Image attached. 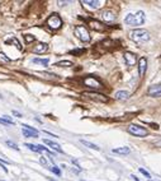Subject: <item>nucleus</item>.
I'll use <instances>...</instances> for the list:
<instances>
[{
	"label": "nucleus",
	"mask_w": 161,
	"mask_h": 181,
	"mask_svg": "<svg viewBox=\"0 0 161 181\" xmlns=\"http://www.w3.org/2000/svg\"><path fill=\"white\" fill-rule=\"evenodd\" d=\"M146 69H147V60L145 58H141L138 61V73L139 76H143L146 73Z\"/></svg>",
	"instance_id": "nucleus-14"
},
{
	"label": "nucleus",
	"mask_w": 161,
	"mask_h": 181,
	"mask_svg": "<svg viewBox=\"0 0 161 181\" xmlns=\"http://www.w3.org/2000/svg\"><path fill=\"white\" fill-rule=\"evenodd\" d=\"M6 145H9V147H12L13 149H15V151H19L18 145H17L15 143H13V142H12V140H6Z\"/></svg>",
	"instance_id": "nucleus-29"
},
{
	"label": "nucleus",
	"mask_w": 161,
	"mask_h": 181,
	"mask_svg": "<svg viewBox=\"0 0 161 181\" xmlns=\"http://www.w3.org/2000/svg\"><path fill=\"white\" fill-rule=\"evenodd\" d=\"M90 27H92L93 29H95V31H104V26L101 24L100 22H98V20H90Z\"/></svg>",
	"instance_id": "nucleus-18"
},
{
	"label": "nucleus",
	"mask_w": 161,
	"mask_h": 181,
	"mask_svg": "<svg viewBox=\"0 0 161 181\" xmlns=\"http://www.w3.org/2000/svg\"><path fill=\"white\" fill-rule=\"evenodd\" d=\"M129 38L136 43H145L150 40V33L146 29H133L129 32Z\"/></svg>",
	"instance_id": "nucleus-1"
},
{
	"label": "nucleus",
	"mask_w": 161,
	"mask_h": 181,
	"mask_svg": "<svg viewBox=\"0 0 161 181\" xmlns=\"http://www.w3.org/2000/svg\"><path fill=\"white\" fill-rule=\"evenodd\" d=\"M115 100H119V101H127L129 98V93L126 92V90H118L115 93Z\"/></svg>",
	"instance_id": "nucleus-17"
},
{
	"label": "nucleus",
	"mask_w": 161,
	"mask_h": 181,
	"mask_svg": "<svg viewBox=\"0 0 161 181\" xmlns=\"http://www.w3.org/2000/svg\"><path fill=\"white\" fill-rule=\"evenodd\" d=\"M1 181H3V180H1Z\"/></svg>",
	"instance_id": "nucleus-38"
},
{
	"label": "nucleus",
	"mask_w": 161,
	"mask_h": 181,
	"mask_svg": "<svg viewBox=\"0 0 161 181\" xmlns=\"http://www.w3.org/2000/svg\"><path fill=\"white\" fill-rule=\"evenodd\" d=\"M28 149H31V151H33V152H46L48 153L50 156H52V153L48 151V149L46 147H42V145H34V144H29V143H26L24 144Z\"/></svg>",
	"instance_id": "nucleus-11"
},
{
	"label": "nucleus",
	"mask_w": 161,
	"mask_h": 181,
	"mask_svg": "<svg viewBox=\"0 0 161 181\" xmlns=\"http://www.w3.org/2000/svg\"><path fill=\"white\" fill-rule=\"evenodd\" d=\"M0 124H3V125H14V121L8 116H3V117H0Z\"/></svg>",
	"instance_id": "nucleus-22"
},
{
	"label": "nucleus",
	"mask_w": 161,
	"mask_h": 181,
	"mask_svg": "<svg viewBox=\"0 0 161 181\" xmlns=\"http://www.w3.org/2000/svg\"><path fill=\"white\" fill-rule=\"evenodd\" d=\"M55 65H56V67H61V68H70V67H72V62L69 61V60H64V61L56 62Z\"/></svg>",
	"instance_id": "nucleus-20"
},
{
	"label": "nucleus",
	"mask_w": 161,
	"mask_h": 181,
	"mask_svg": "<svg viewBox=\"0 0 161 181\" xmlns=\"http://www.w3.org/2000/svg\"><path fill=\"white\" fill-rule=\"evenodd\" d=\"M149 181H152V180H149Z\"/></svg>",
	"instance_id": "nucleus-37"
},
{
	"label": "nucleus",
	"mask_w": 161,
	"mask_h": 181,
	"mask_svg": "<svg viewBox=\"0 0 161 181\" xmlns=\"http://www.w3.org/2000/svg\"><path fill=\"white\" fill-rule=\"evenodd\" d=\"M57 3H58V5H61V6H62V5L67 4V3H69V1H57Z\"/></svg>",
	"instance_id": "nucleus-33"
},
{
	"label": "nucleus",
	"mask_w": 161,
	"mask_h": 181,
	"mask_svg": "<svg viewBox=\"0 0 161 181\" xmlns=\"http://www.w3.org/2000/svg\"><path fill=\"white\" fill-rule=\"evenodd\" d=\"M33 62L34 64H42V65H44V67H47L50 60H48V59H38V58H36V59H33Z\"/></svg>",
	"instance_id": "nucleus-24"
},
{
	"label": "nucleus",
	"mask_w": 161,
	"mask_h": 181,
	"mask_svg": "<svg viewBox=\"0 0 161 181\" xmlns=\"http://www.w3.org/2000/svg\"><path fill=\"white\" fill-rule=\"evenodd\" d=\"M83 95L89 97L90 100L98 101V102H108V97L101 95V93H98V92H84Z\"/></svg>",
	"instance_id": "nucleus-6"
},
{
	"label": "nucleus",
	"mask_w": 161,
	"mask_h": 181,
	"mask_svg": "<svg viewBox=\"0 0 161 181\" xmlns=\"http://www.w3.org/2000/svg\"><path fill=\"white\" fill-rule=\"evenodd\" d=\"M75 36L83 42H89L90 41V34L89 31L86 29V27L84 26H76L75 27Z\"/></svg>",
	"instance_id": "nucleus-4"
},
{
	"label": "nucleus",
	"mask_w": 161,
	"mask_h": 181,
	"mask_svg": "<svg viewBox=\"0 0 161 181\" xmlns=\"http://www.w3.org/2000/svg\"><path fill=\"white\" fill-rule=\"evenodd\" d=\"M131 152V149L128 147H121V148H114L113 153H117V154H128Z\"/></svg>",
	"instance_id": "nucleus-19"
},
{
	"label": "nucleus",
	"mask_w": 161,
	"mask_h": 181,
	"mask_svg": "<svg viewBox=\"0 0 161 181\" xmlns=\"http://www.w3.org/2000/svg\"><path fill=\"white\" fill-rule=\"evenodd\" d=\"M40 162L42 163V165H47V161H46V159H44L43 157H41V159H40Z\"/></svg>",
	"instance_id": "nucleus-31"
},
{
	"label": "nucleus",
	"mask_w": 161,
	"mask_h": 181,
	"mask_svg": "<svg viewBox=\"0 0 161 181\" xmlns=\"http://www.w3.org/2000/svg\"><path fill=\"white\" fill-rule=\"evenodd\" d=\"M128 133L132 134V135H135V137H139V138L149 135L147 129L143 128V126H139V125H137V124L129 125V126H128Z\"/></svg>",
	"instance_id": "nucleus-3"
},
{
	"label": "nucleus",
	"mask_w": 161,
	"mask_h": 181,
	"mask_svg": "<svg viewBox=\"0 0 161 181\" xmlns=\"http://www.w3.org/2000/svg\"><path fill=\"white\" fill-rule=\"evenodd\" d=\"M139 172H141L142 175H145L146 177H147V179H151V175H150V173H149L147 171H146L145 168H139Z\"/></svg>",
	"instance_id": "nucleus-30"
},
{
	"label": "nucleus",
	"mask_w": 161,
	"mask_h": 181,
	"mask_svg": "<svg viewBox=\"0 0 161 181\" xmlns=\"http://www.w3.org/2000/svg\"><path fill=\"white\" fill-rule=\"evenodd\" d=\"M0 163H1V165H6V163H9V162L5 161V159H1V158H0Z\"/></svg>",
	"instance_id": "nucleus-32"
},
{
	"label": "nucleus",
	"mask_w": 161,
	"mask_h": 181,
	"mask_svg": "<svg viewBox=\"0 0 161 181\" xmlns=\"http://www.w3.org/2000/svg\"><path fill=\"white\" fill-rule=\"evenodd\" d=\"M101 18H103V20L105 23L110 24V23H113L115 20V14L112 12V10H104V12L101 13Z\"/></svg>",
	"instance_id": "nucleus-9"
},
{
	"label": "nucleus",
	"mask_w": 161,
	"mask_h": 181,
	"mask_svg": "<svg viewBox=\"0 0 161 181\" xmlns=\"http://www.w3.org/2000/svg\"><path fill=\"white\" fill-rule=\"evenodd\" d=\"M13 114L15 115V116H18V117H22V115H20L19 112H17V111H13Z\"/></svg>",
	"instance_id": "nucleus-34"
},
{
	"label": "nucleus",
	"mask_w": 161,
	"mask_h": 181,
	"mask_svg": "<svg viewBox=\"0 0 161 181\" xmlns=\"http://www.w3.org/2000/svg\"><path fill=\"white\" fill-rule=\"evenodd\" d=\"M47 26L50 27L51 29H58V28H61V26H62V20H61L60 17L56 14V13H53L52 15L48 17Z\"/></svg>",
	"instance_id": "nucleus-5"
},
{
	"label": "nucleus",
	"mask_w": 161,
	"mask_h": 181,
	"mask_svg": "<svg viewBox=\"0 0 161 181\" xmlns=\"http://www.w3.org/2000/svg\"><path fill=\"white\" fill-rule=\"evenodd\" d=\"M145 20H146L145 13H143L142 10H139V12L135 13V14H128L126 17L124 22H126V24H128V26L137 27V26H141V24L145 23Z\"/></svg>",
	"instance_id": "nucleus-2"
},
{
	"label": "nucleus",
	"mask_w": 161,
	"mask_h": 181,
	"mask_svg": "<svg viewBox=\"0 0 161 181\" xmlns=\"http://www.w3.org/2000/svg\"><path fill=\"white\" fill-rule=\"evenodd\" d=\"M6 43H14V46H17L19 50H22V45H20V42L17 40L15 37H13V38H10V40H8V41H6Z\"/></svg>",
	"instance_id": "nucleus-25"
},
{
	"label": "nucleus",
	"mask_w": 161,
	"mask_h": 181,
	"mask_svg": "<svg viewBox=\"0 0 161 181\" xmlns=\"http://www.w3.org/2000/svg\"><path fill=\"white\" fill-rule=\"evenodd\" d=\"M147 95L151 97H161V84H153L147 89Z\"/></svg>",
	"instance_id": "nucleus-10"
},
{
	"label": "nucleus",
	"mask_w": 161,
	"mask_h": 181,
	"mask_svg": "<svg viewBox=\"0 0 161 181\" xmlns=\"http://www.w3.org/2000/svg\"><path fill=\"white\" fill-rule=\"evenodd\" d=\"M84 53H85V48H76V50L70 51L71 55H80V54H84Z\"/></svg>",
	"instance_id": "nucleus-26"
},
{
	"label": "nucleus",
	"mask_w": 161,
	"mask_h": 181,
	"mask_svg": "<svg viewBox=\"0 0 161 181\" xmlns=\"http://www.w3.org/2000/svg\"><path fill=\"white\" fill-rule=\"evenodd\" d=\"M84 84L86 87H90V88H94V89H98V88H100V87H103L101 86V82L98 81L94 76H86V78L84 79Z\"/></svg>",
	"instance_id": "nucleus-7"
},
{
	"label": "nucleus",
	"mask_w": 161,
	"mask_h": 181,
	"mask_svg": "<svg viewBox=\"0 0 161 181\" xmlns=\"http://www.w3.org/2000/svg\"><path fill=\"white\" fill-rule=\"evenodd\" d=\"M83 4H85L87 6H90V8L93 9H98L100 6V1L99 0H83Z\"/></svg>",
	"instance_id": "nucleus-16"
},
{
	"label": "nucleus",
	"mask_w": 161,
	"mask_h": 181,
	"mask_svg": "<svg viewBox=\"0 0 161 181\" xmlns=\"http://www.w3.org/2000/svg\"><path fill=\"white\" fill-rule=\"evenodd\" d=\"M81 143L84 144V145H86L87 148H90V149H95V151H100V148L98 147V145H95V144H93V143H90V142H87V140H84V139H81Z\"/></svg>",
	"instance_id": "nucleus-21"
},
{
	"label": "nucleus",
	"mask_w": 161,
	"mask_h": 181,
	"mask_svg": "<svg viewBox=\"0 0 161 181\" xmlns=\"http://www.w3.org/2000/svg\"><path fill=\"white\" fill-rule=\"evenodd\" d=\"M131 177H132V179H133L135 181H138V179H137V177H136L135 175H131Z\"/></svg>",
	"instance_id": "nucleus-35"
},
{
	"label": "nucleus",
	"mask_w": 161,
	"mask_h": 181,
	"mask_svg": "<svg viewBox=\"0 0 161 181\" xmlns=\"http://www.w3.org/2000/svg\"><path fill=\"white\" fill-rule=\"evenodd\" d=\"M48 50V45L44 42H38L36 46L33 47V53L34 54H43Z\"/></svg>",
	"instance_id": "nucleus-13"
},
{
	"label": "nucleus",
	"mask_w": 161,
	"mask_h": 181,
	"mask_svg": "<svg viewBox=\"0 0 161 181\" xmlns=\"http://www.w3.org/2000/svg\"><path fill=\"white\" fill-rule=\"evenodd\" d=\"M24 40H26V42H33L34 40H36V37L34 36H31V34H24Z\"/></svg>",
	"instance_id": "nucleus-28"
},
{
	"label": "nucleus",
	"mask_w": 161,
	"mask_h": 181,
	"mask_svg": "<svg viewBox=\"0 0 161 181\" xmlns=\"http://www.w3.org/2000/svg\"><path fill=\"white\" fill-rule=\"evenodd\" d=\"M123 58H124L126 64H127L128 67H132V65H135L136 61H137V58H136V55L132 54V53H126L123 55Z\"/></svg>",
	"instance_id": "nucleus-12"
},
{
	"label": "nucleus",
	"mask_w": 161,
	"mask_h": 181,
	"mask_svg": "<svg viewBox=\"0 0 161 181\" xmlns=\"http://www.w3.org/2000/svg\"><path fill=\"white\" fill-rule=\"evenodd\" d=\"M48 180H50V181H56V180H53V179H51V177H50V179H48Z\"/></svg>",
	"instance_id": "nucleus-36"
},
{
	"label": "nucleus",
	"mask_w": 161,
	"mask_h": 181,
	"mask_svg": "<svg viewBox=\"0 0 161 181\" xmlns=\"http://www.w3.org/2000/svg\"><path fill=\"white\" fill-rule=\"evenodd\" d=\"M43 143L44 144H47L50 148H52L53 151H56V152H58V153H64V151H62V148L58 145L57 143H55V142H52V140H48V139H44L43 140Z\"/></svg>",
	"instance_id": "nucleus-15"
},
{
	"label": "nucleus",
	"mask_w": 161,
	"mask_h": 181,
	"mask_svg": "<svg viewBox=\"0 0 161 181\" xmlns=\"http://www.w3.org/2000/svg\"><path fill=\"white\" fill-rule=\"evenodd\" d=\"M50 170L55 173V175L61 176V171H60V168H58V167H56V166H51V167H50Z\"/></svg>",
	"instance_id": "nucleus-27"
},
{
	"label": "nucleus",
	"mask_w": 161,
	"mask_h": 181,
	"mask_svg": "<svg viewBox=\"0 0 161 181\" xmlns=\"http://www.w3.org/2000/svg\"><path fill=\"white\" fill-rule=\"evenodd\" d=\"M9 62H10V59L4 53H0V64L5 65V64H9Z\"/></svg>",
	"instance_id": "nucleus-23"
},
{
	"label": "nucleus",
	"mask_w": 161,
	"mask_h": 181,
	"mask_svg": "<svg viewBox=\"0 0 161 181\" xmlns=\"http://www.w3.org/2000/svg\"><path fill=\"white\" fill-rule=\"evenodd\" d=\"M22 133L24 137H27V138H37L38 137V130H36L34 128L28 126V125H23Z\"/></svg>",
	"instance_id": "nucleus-8"
}]
</instances>
